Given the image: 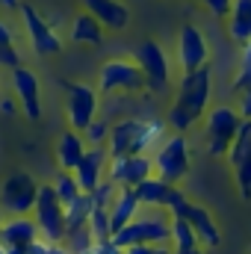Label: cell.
Listing matches in <instances>:
<instances>
[{"mask_svg": "<svg viewBox=\"0 0 251 254\" xmlns=\"http://www.w3.org/2000/svg\"><path fill=\"white\" fill-rule=\"evenodd\" d=\"M210 98H213V71L198 68L192 74H181V86L175 92V104L166 116V125L172 127V133H187L189 127H195L210 110Z\"/></svg>", "mask_w": 251, "mask_h": 254, "instance_id": "1", "label": "cell"}, {"mask_svg": "<svg viewBox=\"0 0 251 254\" xmlns=\"http://www.w3.org/2000/svg\"><path fill=\"white\" fill-rule=\"evenodd\" d=\"M169 125L160 119H122L110 127V157L127 154H154L160 142L169 136Z\"/></svg>", "mask_w": 251, "mask_h": 254, "instance_id": "2", "label": "cell"}, {"mask_svg": "<svg viewBox=\"0 0 251 254\" xmlns=\"http://www.w3.org/2000/svg\"><path fill=\"white\" fill-rule=\"evenodd\" d=\"M169 234H172V216L166 210H157V213H139L130 225L116 231L110 240L119 249H130V246H169Z\"/></svg>", "mask_w": 251, "mask_h": 254, "instance_id": "3", "label": "cell"}, {"mask_svg": "<svg viewBox=\"0 0 251 254\" xmlns=\"http://www.w3.org/2000/svg\"><path fill=\"white\" fill-rule=\"evenodd\" d=\"M243 122L246 119L231 104L210 107L207 116H204V142H207V151L213 157H228V151H231V145H234Z\"/></svg>", "mask_w": 251, "mask_h": 254, "instance_id": "4", "label": "cell"}, {"mask_svg": "<svg viewBox=\"0 0 251 254\" xmlns=\"http://www.w3.org/2000/svg\"><path fill=\"white\" fill-rule=\"evenodd\" d=\"M154 157V175L172 187H181V181L192 169V157H189V142L184 133H169L160 148L151 154Z\"/></svg>", "mask_w": 251, "mask_h": 254, "instance_id": "5", "label": "cell"}, {"mask_svg": "<svg viewBox=\"0 0 251 254\" xmlns=\"http://www.w3.org/2000/svg\"><path fill=\"white\" fill-rule=\"evenodd\" d=\"M98 92L101 95H139L145 92V74L136 60L116 57L107 60L98 71Z\"/></svg>", "mask_w": 251, "mask_h": 254, "instance_id": "6", "label": "cell"}, {"mask_svg": "<svg viewBox=\"0 0 251 254\" xmlns=\"http://www.w3.org/2000/svg\"><path fill=\"white\" fill-rule=\"evenodd\" d=\"M39 184L27 169H15L0 181V213L3 216H30L36 207Z\"/></svg>", "mask_w": 251, "mask_h": 254, "instance_id": "7", "label": "cell"}, {"mask_svg": "<svg viewBox=\"0 0 251 254\" xmlns=\"http://www.w3.org/2000/svg\"><path fill=\"white\" fill-rule=\"evenodd\" d=\"M30 216H33L42 240H48V243H63L65 240V207L57 190H54V184H39L36 207Z\"/></svg>", "mask_w": 251, "mask_h": 254, "instance_id": "8", "label": "cell"}, {"mask_svg": "<svg viewBox=\"0 0 251 254\" xmlns=\"http://www.w3.org/2000/svg\"><path fill=\"white\" fill-rule=\"evenodd\" d=\"M65 113H68V127L83 133L86 127L98 119L101 110V92L86 86V83H65Z\"/></svg>", "mask_w": 251, "mask_h": 254, "instance_id": "9", "label": "cell"}, {"mask_svg": "<svg viewBox=\"0 0 251 254\" xmlns=\"http://www.w3.org/2000/svg\"><path fill=\"white\" fill-rule=\"evenodd\" d=\"M136 63L145 74V89L154 92V95H163L172 83V63L163 51V45H157L154 39L142 42L139 51H136Z\"/></svg>", "mask_w": 251, "mask_h": 254, "instance_id": "10", "label": "cell"}, {"mask_svg": "<svg viewBox=\"0 0 251 254\" xmlns=\"http://www.w3.org/2000/svg\"><path fill=\"white\" fill-rule=\"evenodd\" d=\"M175 60H178L181 74H192V71L210 65V45H207V36H204L195 24H184V27H181V33H178V48H175Z\"/></svg>", "mask_w": 251, "mask_h": 254, "instance_id": "11", "label": "cell"}, {"mask_svg": "<svg viewBox=\"0 0 251 254\" xmlns=\"http://www.w3.org/2000/svg\"><path fill=\"white\" fill-rule=\"evenodd\" d=\"M107 178L116 187H130L136 190L142 181L154 178V157L151 154H127V157H110Z\"/></svg>", "mask_w": 251, "mask_h": 254, "instance_id": "12", "label": "cell"}, {"mask_svg": "<svg viewBox=\"0 0 251 254\" xmlns=\"http://www.w3.org/2000/svg\"><path fill=\"white\" fill-rule=\"evenodd\" d=\"M21 9V18H24V30H27V39H30V48L39 54V57H57L63 51V39L57 36V30L45 21V15H39L36 6H18Z\"/></svg>", "mask_w": 251, "mask_h": 254, "instance_id": "13", "label": "cell"}, {"mask_svg": "<svg viewBox=\"0 0 251 254\" xmlns=\"http://www.w3.org/2000/svg\"><path fill=\"white\" fill-rule=\"evenodd\" d=\"M136 195H139L142 207H148V210H166L169 216H175V213L189 201L181 187H172V184L160 181L157 175L148 178V181H142V184L136 187Z\"/></svg>", "mask_w": 251, "mask_h": 254, "instance_id": "14", "label": "cell"}, {"mask_svg": "<svg viewBox=\"0 0 251 254\" xmlns=\"http://www.w3.org/2000/svg\"><path fill=\"white\" fill-rule=\"evenodd\" d=\"M12 92L18 98V107L21 113L30 119V122H39L42 119V83L36 77V71L18 65L12 68Z\"/></svg>", "mask_w": 251, "mask_h": 254, "instance_id": "15", "label": "cell"}, {"mask_svg": "<svg viewBox=\"0 0 251 254\" xmlns=\"http://www.w3.org/2000/svg\"><path fill=\"white\" fill-rule=\"evenodd\" d=\"M39 240V228L33 216H6L0 219V246L6 254H27V249Z\"/></svg>", "mask_w": 251, "mask_h": 254, "instance_id": "16", "label": "cell"}, {"mask_svg": "<svg viewBox=\"0 0 251 254\" xmlns=\"http://www.w3.org/2000/svg\"><path fill=\"white\" fill-rule=\"evenodd\" d=\"M107 166H110V148L98 145V148H86L80 166L74 169V178L83 192H92L101 181H107Z\"/></svg>", "mask_w": 251, "mask_h": 254, "instance_id": "17", "label": "cell"}, {"mask_svg": "<svg viewBox=\"0 0 251 254\" xmlns=\"http://www.w3.org/2000/svg\"><path fill=\"white\" fill-rule=\"evenodd\" d=\"M175 216L187 219L189 225H192V231L198 234L201 249H213V246H219V243H222V234H219V228H216V222H213V216H210V210H207V207L187 201Z\"/></svg>", "mask_w": 251, "mask_h": 254, "instance_id": "18", "label": "cell"}, {"mask_svg": "<svg viewBox=\"0 0 251 254\" xmlns=\"http://www.w3.org/2000/svg\"><path fill=\"white\" fill-rule=\"evenodd\" d=\"M83 9L104 24V30H125L130 24V9L122 0H80Z\"/></svg>", "mask_w": 251, "mask_h": 254, "instance_id": "19", "label": "cell"}, {"mask_svg": "<svg viewBox=\"0 0 251 254\" xmlns=\"http://www.w3.org/2000/svg\"><path fill=\"white\" fill-rule=\"evenodd\" d=\"M139 213H142V201H139L136 190L119 187V195H116V201H113V207H110V237H113L116 231H122L125 225H130Z\"/></svg>", "mask_w": 251, "mask_h": 254, "instance_id": "20", "label": "cell"}, {"mask_svg": "<svg viewBox=\"0 0 251 254\" xmlns=\"http://www.w3.org/2000/svg\"><path fill=\"white\" fill-rule=\"evenodd\" d=\"M86 139H83V133H77V130H63V136L57 139V163H60V169L63 172H74L77 166H80V160H83V154H86Z\"/></svg>", "mask_w": 251, "mask_h": 254, "instance_id": "21", "label": "cell"}, {"mask_svg": "<svg viewBox=\"0 0 251 254\" xmlns=\"http://www.w3.org/2000/svg\"><path fill=\"white\" fill-rule=\"evenodd\" d=\"M71 42H77V45H92V48L104 45V24H101L98 18H92L86 9L77 12L74 21H71Z\"/></svg>", "mask_w": 251, "mask_h": 254, "instance_id": "22", "label": "cell"}, {"mask_svg": "<svg viewBox=\"0 0 251 254\" xmlns=\"http://www.w3.org/2000/svg\"><path fill=\"white\" fill-rule=\"evenodd\" d=\"M228 36L240 48L251 42V0H234V9L228 15Z\"/></svg>", "mask_w": 251, "mask_h": 254, "instance_id": "23", "label": "cell"}, {"mask_svg": "<svg viewBox=\"0 0 251 254\" xmlns=\"http://www.w3.org/2000/svg\"><path fill=\"white\" fill-rule=\"evenodd\" d=\"M169 246H172V252H195V249H201L198 234L192 231V225H189L187 219H181V216H172Z\"/></svg>", "mask_w": 251, "mask_h": 254, "instance_id": "24", "label": "cell"}, {"mask_svg": "<svg viewBox=\"0 0 251 254\" xmlns=\"http://www.w3.org/2000/svg\"><path fill=\"white\" fill-rule=\"evenodd\" d=\"M89 213H92V195L83 192L77 201H71L65 207V234L68 231H77L83 225H89Z\"/></svg>", "mask_w": 251, "mask_h": 254, "instance_id": "25", "label": "cell"}, {"mask_svg": "<svg viewBox=\"0 0 251 254\" xmlns=\"http://www.w3.org/2000/svg\"><path fill=\"white\" fill-rule=\"evenodd\" d=\"M246 160H251V119L243 122L240 133H237V139H234V145H231V151H228V163H231V169H237V166L246 163Z\"/></svg>", "mask_w": 251, "mask_h": 254, "instance_id": "26", "label": "cell"}, {"mask_svg": "<svg viewBox=\"0 0 251 254\" xmlns=\"http://www.w3.org/2000/svg\"><path fill=\"white\" fill-rule=\"evenodd\" d=\"M0 65L3 68H18L21 65V54H18V48H15V36H12V30H9V24L0 18Z\"/></svg>", "mask_w": 251, "mask_h": 254, "instance_id": "27", "label": "cell"}, {"mask_svg": "<svg viewBox=\"0 0 251 254\" xmlns=\"http://www.w3.org/2000/svg\"><path fill=\"white\" fill-rule=\"evenodd\" d=\"M54 190L60 195V201H63V207H68L71 201H77L83 190H80V184H77V178H74V172H63L60 169V175L54 178Z\"/></svg>", "mask_w": 251, "mask_h": 254, "instance_id": "28", "label": "cell"}, {"mask_svg": "<svg viewBox=\"0 0 251 254\" xmlns=\"http://www.w3.org/2000/svg\"><path fill=\"white\" fill-rule=\"evenodd\" d=\"M89 231L98 243L110 240V210L107 207H95L92 204V213H89Z\"/></svg>", "mask_w": 251, "mask_h": 254, "instance_id": "29", "label": "cell"}, {"mask_svg": "<svg viewBox=\"0 0 251 254\" xmlns=\"http://www.w3.org/2000/svg\"><path fill=\"white\" fill-rule=\"evenodd\" d=\"M246 89H251V42H249V45H243L240 71H237V77H234L231 92H234V95H240V92H246Z\"/></svg>", "mask_w": 251, "mask_h": 254, "instance_id": "30", "label": "cell"}, {"mask_svg": "<svg viewBox=\"0 0 251 254\" xmlns=\"http://www.w3.org/2000/svg\"><path fill=\"white\" fill-rule=\"evenodd\" d=\"M110 122H101V119H95L92 125L83 130V139H86V145L89 148H98V145H107L110 142Z\"/></svg>", "mask_w": 251, "mask_h": 254, "instance_id": "31", "label": "cell"}, {"mask_svg": "<svg viewBox=\"0 0 251 254\" xmlns=\"http://www.w3.org/2000/svg\"><path fill=\"white\" fill-rule=\"evenodd\" d=\"M234 181H237V190H240V195H243L246 201H251V160L240 163V166L234 169Z\"/></svg>", "mask_w": 251, "mask_h": 254, "instance_id": "32", "label": "cell"}, {"mask_svg": "<svg viewBox=\"0 0 251 254\" xmlns=\"http://www.w3.org/2000/svg\"><path fill=\"white\" fill-rule=\"evenodd\" d=\"M204 9H210V15L213 18H219V21H228V15H231V9H234V0H198Z\"/></svg>", "mask_w": 251, "mask_h": 254, "instance_id": "33", "label": "cell"}, {"mask_svg": "<svg viewBox=\"0 0 251 254\" xmlns=\"http://www.w3.org/2000/svg\"><path fill=\"white\" fill-rule=\"evenodd\" d=\"M125 254H172L169 246H130L125 249Z\"/></svg>", "mask_w": 251, "mask_h": 254, "instance_id": "34", "label": "cell"}, {"mask_svg": "<svg viewBox=\"0 0 251 254\" xmlns=\"http://www.w3.org/2000/svg\"><path fill=\"white\" fill-rule=\"evenodd\" d=\"M237 98H240V101H237V110H240V116H243V119H251V89L240 92Z\"/></svg>", "mask_w": 251, "mask_h": 254, "instance_id": "35", "label": "cell"}, {"mask_svg": "<svg viewBox=\"0 0 251 254\" xmlns=\"http://www.w3.org/2000/svg\"><path fill=\"white\" fill-rule=\"evenodd\" d=\"M89 254H125V249H119L113 240H104V243H95V249Z\"/></svg>", "mask_w": 251, "mask_h": 254, "instance_id": "36", "label": "cell"}, {"mask_svg": "<svg viewBox=\"0 0 251 254\" xmlns=\"http://www.w3.org/2000/svg\"><path fill=\"white\" fill-rule=\"evenodd\" d=\"M0 113H3V116H15V113H18L15 98H0Z\"/></svg>", "mask_w": 251, "mask_h": 254, "instance_id": "37", "label": "cell"}, {"mask_svg": "<svg viewBox=\"0 0 251 254\" xmlns=\"http://www.w3.org/2000/svg\"><path fill=\"white\" fill-rule=\"evenodd\" d=\"M0 6H3V9H18L21 3H18V0H0Z\"/></svg>", "mask_w": 251, "mask_h": 254, "instance_id": "38", "label": "cell"}, {"mask_svg": "<svg viewBox=\"0 0 251 254\" xmlns=\"http://www.w3.org/2000/svg\"><path fill=\"white\" fill-rule=\"evenodd\" d=\"M172 254H201V249H195V252H172Z\"/></svg>", "mask_w": 251, "mask_h": 254, "instance_id": "39", "label": "cell"}, {"mask_svg": "<svg viewBox=\"0 0 251 254\" xmlns=\"http://www.w3.org/2000/svg\"><path fill=\"white\" fill-rule=\"evenodd\" d=\"M0 254H6V249H3V246H0Z\"/></svg>", "mask_w": 251, "mask_h": 254, "instance_id": "40", "label": "cell"}]
</instances>
